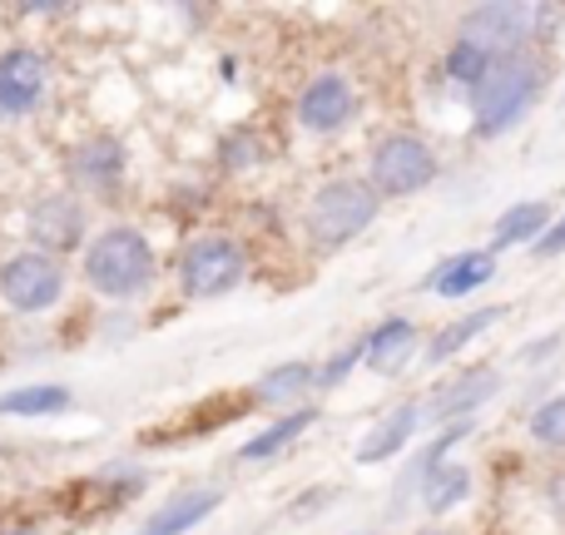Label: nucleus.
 Masks as SVG:
<instances>
[{
	"mask_svg": "<svg viewBox=\"0 0 565 535\" xmlns=\"http://www.w3.org/2000/svg\"><path fill=\"white\" fill-rule=\"evenodd\" d=\"M491 278H497V254L491 248H467V254L447 258V264L431 272L427 288L441 292V298H467V292L487 288Z\"/></svg>",
	"mask_w": 565,
	"mask_h": 535,
	"instance_id": "obj_13",
	"label": "nucleus"
},
{
	"mask_svg": "<svg viewBox=\"0 0 565 535\" xmlns=\"http://www.w3.org/2000/svg\"><path fill=\"white\" fill-rule=\"evenodd\" d=\"M551 511H556V516L565 521V477L551 481Z\"/></svg>",
	"mask_w": 565,
	"mask_h": 535,
	"instance_id": "obj_27",
	"label": "nucleus"
},
{
	"mask_svg": "<svg viewBox=\"0 0 565 535\" xmlns=\"http://www.w3.org/2000/svg\"><path fill=\"white\" fill-rule=\"evenodd\" d=\"M79 278H85L89 292H99V298H109V302H135L159 282V254L145 228L109 224L85 244Z\"/></svg>",
	"mask_w": 565,
	"mask_h": 535,
	"instance_id": "obj_1",
	"label": "nucleus"
},
{
	"mask_svg": "<svg viewBox=\"0 0 565 535\" xmlns=\"http://www.w3.org/2000/svg\"><path fill=\"white\" fill-rule=\"evenodd\" d=\"M25 234H30V248L35 254H75L79 244H89V208L75 189H50L40 194L35 204L25 208Z\"/></svg>",
	"mask_w": 565,
	"mask_h": 535,
	"instance_id": "obj_7",
	"label": "nucleus"
},
{
	"mask_svg": "<svg viewBox=\"0 0 565 535\" xmlns=\"http://www.w3.org/2000/svg\"><path fill=\"white\" fill-rule=\"evenodd\" d=\"M546 228H551V199H521V204H511L507 214L497 218V228H491V254L516 248V244H536Z\"/></svg>",
	"mask_w": 565,
	"mask_h": 535,
	"instance_id": "obj_16",
	"label": "nucleus"
},
{
	"mask_svg": "<svg viewBox=\"0 0 565 535\" xmlns=\"http://www.w3.org/2000/svg\"><path fill=\"white\" fill-rule=\"evenodd\" d=\"M0 535H35V531H30V526H15V531H0Z\"/></svg>",
	"mask_w": 565,
	"mask_h": 535,
	"instance_id": "obj_28",
	"label": "nucleus"
},
{
	"mask_svg": "<svg viewBox=\"0 0 565 535\" xmlns=\"http://www.w3.org/2000/svg\"><path fill=\"white\" fill-rule=\"evenodd\" d=\"M427 535H447V531H427Z\"/></svg>",
	"mask_w": 565,
	"mask_h": 535,
	"instance_id": "obj_29",
	"label": "nucleus"
},
{
	"mask_svg": "<svg viewBox=\"0 0 565 535\" xmlns=\"http://www.w3.org/2000/svg\"><path fill=\"white\" fill-rule=\"evenodd\" d=\"M318 421V411L312 407H298V411H288V417H278L268 431H258V437H248L244 447H238V461H268V457H278L282 447H292V441L302 437V431Z\"/></svg>",
	"mask_w": 565,
	"mask_h": 535,
	"instance_id": "obj_20",
	"label": "nucleus"
},
{
	"mask_svg": "<svg viewBox=\"0 0 565 535\" xmlns=\"http://www.w3.org/2000/svg\"><path fill=\"white\" fill-rule=\"evenodd\" d=\"M218 159H224V169L244 174V169L264 164V139H258L254 129H238V135H228L224 145H218Z\"/></svg>",
	"mask_w": 565,
	"mask_h": 535,
	"instance_id": "obj_25",
	"label": "nucleus"
},
{
	"mask_svg": "<svg viewBox=\"0 0 565 535\" xmlns=\"http://www.w3.org/2000/svg\"><path fill=\"white\" fill-rule=\"evenodd\" d=\"M75 407V392L60 382H25L0 397V417H60Z\"/></svg>",
	"mask_w": 565,
	"mask_h": 535,
	"instance_id": "obj_18",
	"label": "nucleus"
},
{
	"mask_svg": "<svg viewBox=\"0 0 565 535\" xmlns=\"http://www.w3.org/2000/svg\"><path fill=\"white\" fill-rule=\"evenodd\" d=\"M412 347H417V322L412 318H382L377 328L362 342V362L372 372H397L402 362H412Z\"/></svg>",
	"mask_w": 565,
	"mask_h": 535,
	"instance_id": "obj_14",
	"label": "nucleus"
},
{
	"mask_svg": "<svg viewBox=\"0 0 565 535\" xmlns=\"http://www.w3.org/2000/svg\"><path fill=\"white\" fill-rule=\"evenodd\" d=\"M174 278H179V292L194 302H214V298H228L234 288H244L248 278V254L238 238L228 234H204V238H189L184 254L174 264Z\"/></svg>",
	"mask_w": 565,
	"mask_h": 535,
	"instance_id": "obj_4",
	"label": "nucleus"
},
{
	"mask_svg": "<svg viewBox=\"0 0 565 535\" xmlns=\"http://www.w3.org/2000/svg\"><path fill=\"white\" fill-rule=\"evenodd\" d=\"M218 506H224V491L218 486H189L174 501H164L159 511H149V521L135 535H184V531L204 526Z\"/></svg>",
	"mask_w": 565,
	"mask_h": 535,
	"instance_id": "obj_12",
	"label": "nucleus"
},
{
	"mask_svg": "<svg viewBox=\"0 0 565 535\" xmlns=\"http://www.w3.org/2000/svg\"><path fill=\"white\" fill-rule=\"evenodd\" d=\"M65 264L50 254H35V248H20L0 264V302L20 318H40L50 312L60 298H65Z\"/></svg>",
	"mask_w": 565,
	"mask_h": 535,
	"instance_id": "obj_6",
	"label": "nucleus"
},
{
	"mask_svg": "<svg viewBox=\"0 0 565 535\" xmlns=\"http://www.w3.org/2000/svg\"><path fill=\"white\" fill-rule=\"evenodd\" d=\"M531 254H536V258H561L565 254V214L536 238V244H531Z\"/></svg>",
	"mask_w": 565,
	"mask_h": 535,
	"instance_id": "obj_26",
	"label": "nucleus"
},
{
	"mask_svg": "<svg viewBox=\"0 0 565 535\" xmlns=\"http://www.w3.org/2000/svg\"><path fill=\"white\" fill-rule=\"evenodd\" d=\"M417 421H422V407H412V402H402V407L392 411V417L382 421V427L372 431V437L358 447V461H387V457H397V451L412 441V431H417Z\"/></svg>",
	"mask_w": 565,
	"mask_h": 535,
	"instance_id": "obj_21",
	"label": "nucleus"
},
{
	"mask_svg": "<svg viewBox=\"0 0 565 535\" xmlns=\"http://www.w3.org/2000/svg\"><path fill=\"white\" fill-rule=\"evenodd\" d=\"M352 115H358V89H352V79L342 75V69H318V75L298 89V99H292L298 129H308V135H318V139L342 135V129L352 125Z\"/></svg>",
	"mask_w": 565,
	"mask_h": 535,
	"instance_id": "obj_11",
	"label": "nucleus"
},
{
	"mask_svg": "<svg viewBox=\"0 0 565 535\" xmlns=\"http://www.w3.org/2000/svg\"><path fill=\"white\" fill-rule=\"evenodd\" d=\"M50 65L45 50L35 45H10L0 50V125H15V119H30L50 95Z\"/></svg>",
	"mask_w": 565,
	"mask_h": 535,
	"instance_id": "obj_9",
	"label": "nucleus"
},
{
	"mask_svg": "<svg viewBox=\"0 0 565 535\" xmlns=\"http://www.w3.org/2000/svg\"><path fill=\"white\" fill-rule=\"evenodd\" d=\"M437 174H441L437 154L417 135H387L367 154V189L377 199H412L437 184Z\"/></svg>",
	"mask_w": 565,
	"mask_h": 535,
	"instance_id": "obj_5",
	"label": "nucleus"
},
{
	"mask_svg": "<svg viewBox=\"0 0 565 535\" xmlns=\"http://www.w3.org/2000/svg\"><path fill=\"white\" fill-rule=\"evenodd\" d=\"M546 20L541 6H521V0H491V6H471L461 15V40H477L481 50H491L497 60L521 55L526 40L536 35V25Z\"/></svg>",
	"mask_w": 565,
	"mask_h": 535,
	"instance_id": "obj_8",
	"label": "nucleus"
},
{
	"mask_svg": "<svg viewBox=\"0 0 565 535\" xmlns=\"http://www.w3.org/2000/svg\"><path fill=\"white\" fill-rule=\"evenodd\" d=\"M382 214V199L367 189V179H328L318 194L308 199V214H302V228H308V244L318 254H338L352 238H362Z\"/></svg>",
	"mask_w": 565,
	"mask_h": 535,
	"instance_id": "obj_3",
	"label": "nucleus"
},
{
	"mask_svg": "<svg viewBox=\"0 0 565 535\" xmlns=\"http://www.w3.org/2000/svg\"><path fill=\"white\" fill-rule=\"evenodd\" d=\"M497 387H501V372H497V367H471V372H461L451 387H441L437 397H431L427 411H431V417H457V421H467V411H477Z\"/></svg>",
	"mask_w": 565,
	"mask_h": 535,
	"instance_id": "obj_15",
	"label": "nucleus"
},
{
	"mask_svg": "<svg viewBox=\"0 0 565 535\" xmlns=\"http://www.w3.org/2000/svg\"><path fill=\"white\" fill-rule=\"evenodd\" d=\"M491 65H497V55L491 50H481L477 40H451V50H447V60H441V69H447V79L451 85H461V89H471L477 95V85L491 75Z\"/></svg>",
	"mask_w": 565,
	"mask_h": 535,
	"instance_id": "obj_23",
	"label": "nucleus"
},
{
	"mask_svg": "<svg viewBox=\"0 0 565 535\" xmlns=\"http://www.w3.org/2000/svg\"><path fill=\"white\" fill-rule=\"evenodd\" d=\"M65 174H70V189H75L79 199H115L119 189H125V174H129L125 139L89 135V139H79V145H70Z\"/></svg>",
	"mask_w": 565,
	"mask_h": 535,
	"instance_id": "obj_10",
	"label": "nucleus"
},
{
	"mask_svg": "<svg viewBox=\"0 0 565 535\" xmlns=\"http://www.w3.org/2000/svg\"><path fill=\"white\" fill-rule=\"evenodd\" d=\"M541 79H546L541 75V60H531V55L497 60L491 75L471 95V129H477V139H501L507 129H516L531 115V105H536Z\"/></svg>",
	"mask_w": 565,
	"mask_h": 535,
	"instance_id": "obj_2",
	"label": "nucleus"
},
{
	"mask_svg": "<svg viewBox=\"0 0 565 535\" xmlns=\"http://www.w3.org/2000/svg\"><path fill=\"white\" fill-rule=\"evenodd\" d=\"M318 387V367L312 362H278V367H268L264 377H258V387H254V402H264V407H292L298 402L302 407V397Z\"/></svg>",
	"mask_w": 565,
	"mask_h": 535,
	"instance_id": "obj_17",
	"label": "nucleus"
},
{
	"mask_svg": "<svg viewBox=\"0 0 565 535\" xmlns=\"http://www.w3.org/2000/svg\"><path fill=\"white\" fill-rule=\"evenodd\" d=\"M507 302H497V308H477V312H467V318H457V322H447V328L437 332V338H431V347H427V362L431 367H441V362H451L457 357L461 347H467V342H477L481 332L487 328H497L501 318H507Z\"/></svg>",
	"mask_w": 565,
	"mask_h": 535,
	"instance_id": "obj_19",
	"label": "nucleus"
},
{
	"mask_svg": "<svg viewBox=\"0 0 565 535\" xmlns=\"http://www.w3.org/2000/svg\"><path fill=\"white\" fill-rule=\"evenodd\" d=\"M471 491V471L457 467V461H441V467L422 471V506L427 511H451L461 506Z\"/></svg>",
	"mask_w": 565,
	"mask_h": 535,
	"instance_id": "obj_22",
	"label": "nucleus"
},
{
	"mask_svg": "<svg viewBox=\"0 0 565 535\" xmlns=\"http://www.w3.org/2000/svg\"><path fill=\"white\" fill-rule=\"evenodd\" d=\"M531 441H541V447H551V451H565V392L531 411Z\"/></svg>",
	"mask_w": 565,
	"mask_h": 535,
	"instance_id": "obj_24",
	"label": "nucleus"
}]
</instances>
